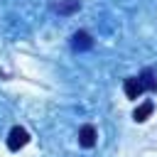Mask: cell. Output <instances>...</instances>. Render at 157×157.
<instances>
[{"label": "cell", "mask_w": 157, "mask_h": 157, "mask_svg": "<svg viewBox=\"0 0 157 157\" xmlns=\"http://www.w3.org/2000/svg\"><path fill=\"white\" fill-rule=\"evenodd\" d=\"M29 142V132L25 130V128H20V125H15L12 130H10V135H7V147L12 150V152H17L20 147H25Z\"/></svg>", "instance_id": "1"}, {"label": "cell", "mask_w": 157, "mask_h": 157, "mask_svg": "<svg viewBox=\"0 0 157 157\" xmlns=\"http://www.w3.org/2000/svg\"><path fill=\"white\" fill-rule=\"evenodd\" d=\"M71 47H74V52H88V49L93 47V37H91L88 32L78 29V32H74V37H71Z\"/></svg>", "instance_id": "2"}, {"label": "cell", "mask_w": 157, "mask_h": 157, "mask_svg": "<svg viewBox=\"0 0 157 157\" xmlns=\"http://www.w3.org/2000/svg\"><path fill=\"white\" fill-rule=\"evenodd\" d=\"M96 137H98V132H96L93 125H81L78 128V145L81 147H93L96 145Z\"/></svg>", "instance_id": "3"}, {"label": "cell", "mask_w": 157, "mask_h": 157, "mask_svg": "<svg viewBox=\"0 0 157 157\" xmlns=\"http://www.w3.org/2000/svg\"><path fill=\"white\" fill-rule=\"evenodd\" d=\"M123 91H125V96L128 98H137V96H142V83H140V78L137 76H130V78H125V83H123Z\"/></svg>", "instance_id": "4"}, {"label": "cell", "mask_w": 157, "mask_h": 157, "mask_svg": "<svg viewBox=\"0 0 157 157\" xmlns=\"http://www.w3.org/2000/svg\"><path fill=\"white\" fill-rule=\"evenodd\" d=\"M137 78H140V83H142V88H145V91L157 93V76H155V71H152V69H145Z\"/></svg>", "instance_id": "5"}, {"label": "cell", "mask_w": 157, "mask_h": 157, "mask_svg": "<svg viewBox=\"0 0 157 157\" xmlns=\"http://www.w3.org/2000/svg\"><path fill=\"white\" fill-rule=\"evenodd\" d=\"M78 7H81V0H56L54 2V10L59 15H74Z\"/></svg>", "instance_id": "6"}, {"label": "cell", "mask_w": 157, "mask_h": 157, "mask_svg": "<svg viewBox=\"0 0 157 157\" xmlns=\"http://www.w3.org/2000/svg\"><path fill=\"white\" fill-rule=\"evenodd\" d=\"M152 110H155V103H152V101H145L142 105H137V108H135L132 118H135L137 123H142V120H147V115H150Z\"/></svg>", "instance_id": "7"}]
</instances>
